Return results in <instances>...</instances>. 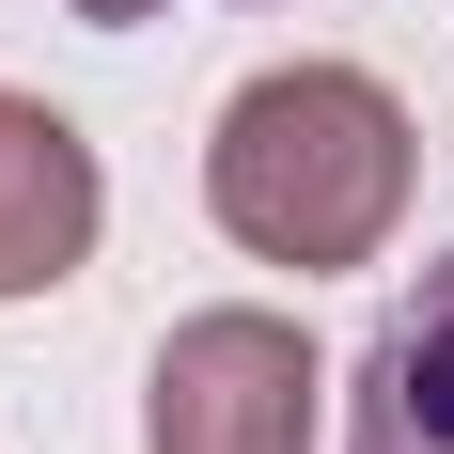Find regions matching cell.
<instances>
[{
    "mask_svg": "<svg viewBox=\"0 0 454 454\" xmlns=\"http://www.w3.org/2000/svg\"><path fill=\"white\" fill-rule=\"evenodd\" d=\"M345 454H454V251L423 267V298L376 329L361 408H345Z\"/></svg>",
    "mask_w": 454,
    "mask_h": 454,
    "instance_id": "cell-4",
    "label": "cell"
},
{
    "mask_svg": "<svg viewBox=\"0 0 454 454\" xmlns=\"http://www.w3.org/2000/svg\"><path fill=\"white\" fill-rule=\"evenodd\" d=\"M408 110H392V79H361V63H267V79H235L220 141H204V204H220V235L251 251V267H376L392 251V220H408Z\"/></svg>",
    "mask_w": 454,
    "mask_h": 454,
    "instance_id": "cell-1",
    "label": "cell"
},
{
    "mask_svg": "<svg viewBox=\"0 0 454 454\" xmlns=\"http://www.w3.org/2000/svg\"><path fill=\"white\" fill-rule=\"evenodd\" d=\"M314 392L329 361L298 314H188L141 376V454H314Z\"/></svg>",
    "mask_w": 454,
    "mask_h": 454,
    "instance_id": "cell-2",
    "label": "cell"
},
{
    "mask_svg": "<svg viewBox=\"0 0 454 454\" xmlns=\"http://www.w3.org/2000/svg\"><path fill=\"white\" fill-rule=\"evenodd\" d=\"M94 220H110V188H94V141L47 110V94H0V298H47V282L94 267Z\"/></svg>",
    "mask_w": 454,
    "mask_h": 454,
    "instance_id": "cell-3",
    "label": "cell"
},
{
    "mask_svg": "<svg viewBox=\"0 0 454 454\" xmlns=\"http://www.w3.org/2000/svg\"><path fill=\"white\" fill-rule=\"evenodd\" d=\"M63 16H94V32H141V16H157V0H63Z\"/></svg>",
    "mask_w": 454,
    "mask_h": 454,
    "instance_id": "cell-5",
    "label": "cell"
}]
</instances>
